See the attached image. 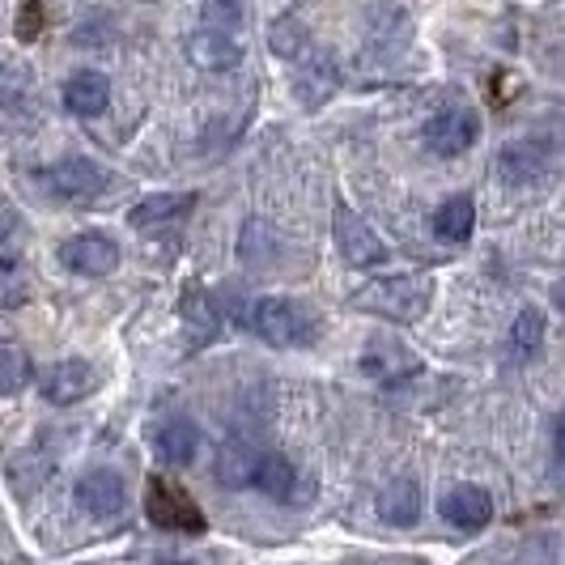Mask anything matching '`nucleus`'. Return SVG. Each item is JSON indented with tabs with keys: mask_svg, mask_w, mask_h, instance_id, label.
Segmentation results:
<instances>
[{
	"mask_svg": "<svg viewBox=\"0 0 565 565\" xmlns=\"http://www.w3.org/2000/svg\"><path fill=\"white\" fill-rule=\"evenodd\" d=\"M353 307L383 315L392 323H417L429 307V277H383L353 294Z\"/></svg>",
	"mask_w": 565,
	"mask_h": 565,
	"instance_id": "1",
	"label": "nucleus"
},
{
	"mask_svg": "<svg viewBox=\"0 0 565 565\" xmlns=\"http://www.w3.org/2000/svg\"><path fill=\"white\" fill-rule=\"evenodd\" d=\"M252 328L255 337L277 344V349H302V344H311L319 337V319L307 307L289 302V298H264V302H255Z\"/></svg>",
	"mask_w": 565,
	"mask_h": 565,
	"instance_id": "2",
	"label": "nucleus"
},
{
	"mask_svg": "<svg viewBox=\"0 0 565 565\" xmlns=\"http://www.w3.org/2000/svg\"><path fill=\"white\" fill-rule=\"evenodd\" d=\"M47 183V192L60 200H73V204H89V200L107 196V188H115V174L89 158H64L52 170L39 174Z\"/></svg>",
	"mask_w": 565,
	"mask_h": 565,
	"instance_id": "3",
	"label": "nucleus"
},
{
	"mask_svg": "<svg viewBox=\"0 0 565 565\" xmlns=\"http://www.w3.org/2000/svg\"><path fill=\"white\" fill-rule=\"evenodd\" d=\"M145 493H149V498H145V510H149V519H153L158 527L183 532V536H200V532H204V514H200V507L179 489V484H167L162 477H153Z\"/></svg>",
	"mask_w": 565,
	"mask_h": 565,
	"instance_id": "4",
	"label": "nucleus"
},
{
	"mask_svg": "<svg viewBox=\"0 0 565 565\" xmlns=\"http://www.w3.org/2000/svg\"><path fill=\"white\" fill-rule=\"evenodd\" d=\"M477 137H481V119L468 111V107H447V111H438L425 124V145L438 158H455V153L472 149Z\"/></svg>",
	"mask_w": 565,
	"mask_h": 565,
	"instance_id": "5",
	"label": "nucleus"
},
{
	"mask_svg": "<svg viewBox=\"0 0 565 565\" xmlns=\"http://www.w3.org/2000/svg\"><path fill=\"white\" fill-rule=\"evenodd\" d=\"M60 264L77 277H107L119 268V247L107 234H77L60 247Z\"/></svg>",
	"mask_w": 565,
	"mask_h": 565,
	"instance_id": "6",
	"label": "nucleus"
},
{
	"mask_svg": "<svg viewBox=\"0 0 565 565\" xmlns=\"http://www.w3.org/2000/svg\"><path fill=\"white\" fill-rule=\"evenodd\" d=\"M337 247L353 268H366V264H383V259H387L383 238H379V234H374L349 204H340L337 209Z\"/></svg>",
	"mask_w": 565,
	"mask_h": 565,
	"instance_id": "7",
	"label": "nucleus"
},
{
	"mask_svg": "<svg viewBox=\"0 0 565 565\" xmlns=\"http://www.w3.org/2000/svg\"><path fill=\"white\" fill-rule=\"evenodd\" d=\"M77 507L89 514V519H115L124 502H128V489L124 481L115 477L111 468H98V472H85L82 481H77Z\"/></svg>",
	"mask_w": 565,
	"mask_h": 565,
	"instance_id": "8",
	"label": "nucleus"
},
{
	"mask_svg": "<svg viewBox=\"0 0 565 565\" xmlns=\"http://www.w3.org/2000/svg\"><path fill=\"white\" fill-rule=\"evenodd\" d=\"M98 387V370L89 366L85 358H64L43 374V396L52 404H77Z\"/></svg>",
	"mask_w": 565,
	"mask_h": 565,
	"instance_id": "9",
	"label": "nucleus"
},
{
	"mask_svg": "<svg viewBox=\"0 0 565 565\" xmlns=\"http://www.w3.org/2000/svg\"><path fill=\"white\" fill-rule=\"evenodd\" d=\"M179 319H183V332H188V349H204V344H213L217 332H222V315L213 307V294L200 289V285H188V289H183Z\"/></svg>",
	"mask_w": 565,
	"mask_h": 565,
	"instance_id": "10",
	"label": "nucleus"
},
{
	"mask_svg": "<svg viewBox=\"0 0 565 565\" xmlns=\"http://www.w3.org/2000/svg\"><path fill=\"white\" fill-rule=\"evenodd\" d=\"M443 519L459 532H481L484 523L493 519V498L484 493L481 484H455L451 493L443 498Z\"/></svg>",
	"mask_w": 565,
	"mask_h": 565,
	"instance_id": "11",
	"label": "nucleus"
},
{
	"mask_svg": "<svg viewBox=\"0 0 565 565\" xmlns=\"http://www.w3.org/2000/svg\"><path fill=\"white\" fill-rule=\"evenodd\" d=\"M188 60L200 64V68H209V73H226V68H234V64L243 60V47L234 43L230 30L209 26L188 39Z\"/></svg>",
	"mask_w": 565,
	"mask_h": 565,
	"instance_id": "12",
	"label": "nucleus"
},
{
	"mask_svg": "<svg viewBox=\"0 0 565 565\" xmlns=\"http://www.w3.org/2000/svg\"><path fill=\"white\" fill-rule=\"evenodd\" d=\"M107 103H111V82H107L103 73H94V68L73 73V77L64 82V107H68L73 115H82V119L103 115L107 111Z\"/></svg>",
	"mask_w": 565,
	"mask_h": 565,
	"instance_id": "13",
	"label": "nucleus"
},
{
	"mask_svg": "<svg viewBox=\"0 0 565 565\" xmlns=\"http://www.w3.org/2000/svg\"><path fill=\"white\" fill-rule=\"evenodd\" d=\"M196 447H200L196 425L183 422V417L158 425V434H153V451H158V459H162V463H170V468L192 463V459H196Z\"/></svg>",
	"mask_w": 565,
	"mask_h": 565,
	"instance_id": "14",
	"label": "nucleus"
},
{
	"mask_svg": "<svg viewBox=\"0 0 565 565\" xmlns=\"http://www.w3.org/2000/svg\"><path fill=\"white\" fill-rule=\"evenodd\" d=\"M255 489L268 493V498H277V502H294L298 468H294L281 451H264L255 459Z\"/></svg>",
	"mask_w": 565,
	"mask_h": 565,
	"instance_id": "15",
	"label": "nucleus"
},
{
	"mask_svg": "<svg viewBox=\"0 0 565 565\" xmlns=\"http://www.w3.org/2000/svg\"><path fill=\"white\" fill-rule=\"evenodd\" d=\"M379 514L392 523V527H413L422 519V489L417 481H392L379 498Z\"/></svg>",
	"mask_w": 565,
	"mask_h": 565,
	"instance_id": "16",
	"label": "nucleus"
},
{
	"mask_svg": "<svg viewBox=\"0 0 565 565\" xmlns=\"http://www.w3.org/2000/svg\"><path fill=\"white\" fill-rule=\"evenodd\" d=\"M192 204H196V196H188V192H179V196H149L128 213V222H132L137 230L170 226V222L188 217V213H192Z\"/></svg>",
	"mask_w": 565,
	"mask_h": 565,
	"instance_id": "17",
	"label": "nucleus"
},
{
	"mask_svg": "<svg viewBox=\"0 0 565 565\" xmlns=\"http://www.w3.org/2000/svg\"><path fill=\"white\" fill-rule=\"evenodd\" d=\"M472 230H477V204H472V196H451L434 213V234L443 243H468Z\"/></svg>",
	"mask_w": 565,
	"mask_h": 565,
	"instance_id": "18",
	"label": "nucleus"
},
{
	"mask_svg": "<svg viewBox=\"0 0 565 565\" xmlns=\"http://www.w3.org/2000/svg\"><path fill=\"white\" fill-rule=\"evenodd\" d=\"M337 89V64L323 56V52H311L302 56V73H298V98L307 107H319L328 94Z\"/></svg>",
	"mask_w": 565,
	"mask_h": 565,
	"instance_id": "19",
	"label": "nucleus"
},
{
	"mask_svg": "<svg viewBox=\"0 0 565 565\" xmlns=\"http://www.w3.org/2000/svg\"><path fill=\"white\" fill-rule=\"evenodd\" d=\"M255 459L259 455L247 443L226 447V451L217 455V481L226 484V489H247V484H255Z\"/></svg>",
	"mask_w": 565,
	"mask_h": 565,
	"instance_id": "20",
	"label": "nucleus"
},
{
	"mask_svg": "<svg viewBox=\"0 0 565 565\" xmlns=\"http://www.w3.org/2000/svg\"><path fill=\"white\" fill-rule=\"evenodd\" d=\"M540 344H544V315L527 307V311H519L514 328H510V349H514V358H536Z\"/></svg>",
	"mask_w": 565,
	"mask_h": 565,
	"instance_id": "21",
	"label": "nucleus"
},
{
	"mask_svg": "<svg viewBox=\"0 0 565 565\" xmlns=\"http://www.w3.org/2000/svg\"><path fill=\"white\" fill-rule=\"evenodd\" d=\"M30 298V277L13 252H0V307H22Z\"/></svg>",
	"mask_w": 565,
	"mask_h": 565,
	"instance_id": "22",
	"label": "nucleus"
},
{
	"mask_svg": "<svg viewBox=\"0 0 565 565\" xmlns=\"http://www.w3.org/2000/svg\"><path fill=\"white\" fill-rule=\"evenodd\" d=\"M30 383V358L18 344H0V396H18Z\"/></svg>",
	"mask_w": 565,
	"mask_h": 565,
	"instance_id": "23",
	"label": "nucleus"
},
{
	"mask_svg": "<svg viewBox=\"0 0 565 565\" xmlns=\"http://www.w3.org/2000/svg\"><path fill=\"white\" fill-rule=\"evenodd\" d=\"M238 252H243V259H247L252 268H264V264H273L277 243H273V234H268L264 222H247V226H243V238H238Z\"/></svg>",
	"mask_w": 565,
	"mask_h": 565,
	"instance_id": "24",
	"label": "nucleus"
},
{
	"mask_svg": "<svg viewBox=\"0 0 565 565\" xmlns=\"http://www.w3.org/2000/svg\"><path fill=\"white\" fill-rule=\"evenodd\" d=\"M273 47H277V56H285V60H302V52H307V30H302V22L277 18V22H273Z\"/></svg>",
	"mask_w": 565,
	"mask_h": 565,
	"instance_id": "25",
	"label": "nucleus"
},
{
	"mask_svg": "<svg viewBox=\"0 0 565 565\" xmlns=\"http://www.w3.org/2000/svg\"><path fill=\"white\" fill-rule=\"evenodd\" d=\"M204 18L222 30L238 26L243 22V0H204Z\"/></svg>",
	"mask_w": 565,
	"mask_h": 565,
	"instance_id": "26",
	"label": "nucleus"
},
{
	"mask_svg": "<svg viewBox=\"0 0 565 565\" xmlns=\"http://www.w3.org/2000/svg\"><path fill=\"white\" fill-rule=\"evenodd\" d=\"M43 34V4L39 0H26L22 9H18V39L30 43V39H39Z\"/></svg>",
	"mask_w": 565,
	"mask_h": 565,
	"instance_id": "27",
	"label": "nucleus"
},
{
	"mask_svg": "<svg viewBox=\"0 0 565 565\" xmlns=\"http://www.w3.org/2000/svg\"><path fill=\"white\" fill-rule=\"evenodd\" d=\"M553 447H557V459L565 463V417L557 422V429H553Z\"/></svg>",
	"mask_w": 565,
	"mask_h": 565,
	"instance_id": "28",
	"label": "nucleus"
},
{
	"mask_svg": "<svg viewBox=\"0 0 565 565\" xmlns=\"http://www.w3.org/2000/svg\"><path fill=\"white\" fill-rule=\"evenodd\" d=\"M553 302H557V307L565 311V277H562L557 285H553Z\"/></svg>",
	"mask_w": 565,
	"mask_h": 565,
	"instance_id": "29",
	"label": "nucleus"
}]
</instances>
